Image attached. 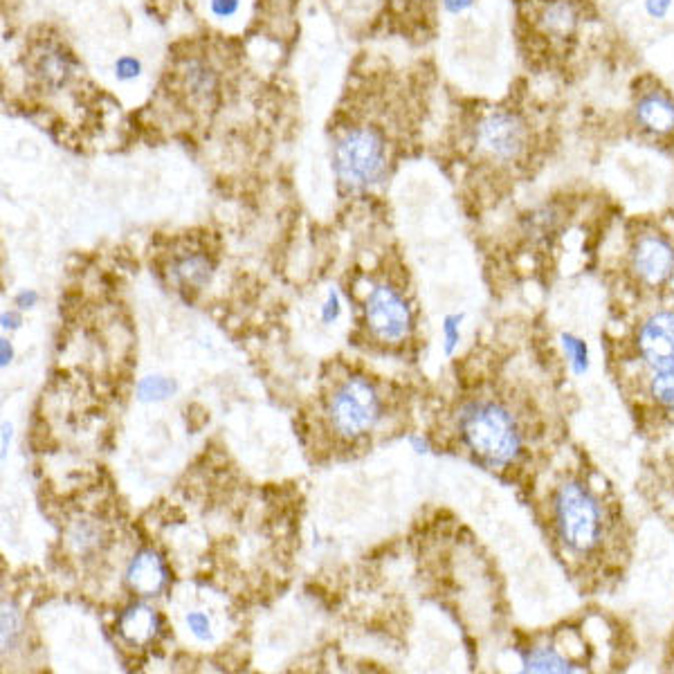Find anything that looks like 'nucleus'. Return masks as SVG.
Returning a JSON list of instances; mask_svg holds the SVG:
<instances>
[{
  "mask_svg": "<svg viewBox=\"0 0 674 674\" xmlns=\"http://www.w3.org/2000/svg\"><path fill=\"white\" fill-rule=\"evenodd\" d=\"M160 632V616L149 605H133L120 616V634L131 645L144 648L156 641Z\"/></svg>",
  "mask_w": 674,
  "mask_h": 674,
  "instance_id": "13",
  "label": "nucleus"
},
{
  "mask_svg": "<svg viewBox=\"0 0 674 674\" xmlns=\"http://www.w3.org/2000/svg\"><path fill=\"white\" fill-rule=\"evenodd\" d=\"M178 75L182 90L189 95L191 102H196L198 106H212L216 102L221 77H218L216 68L207 59L187 57L180 63Z\"/></svg>",
  "mask_w": 674,
  "mask_h": 674,
  "instance_id": "10",
  "label": "nucleus"
},
{
  "mask_svg": "<svg viewBox=\"0 0 674 674\" xmlns=\"http://www.w3.org/2000/svg\"><path fill=\"white\" fill-rule=\"evenodd\" d=\"M367 322L369 329L380 340L398 342L412 331V308L407 306L405 297L389 286H378L371 290L367 299Z\"/></svg>",
  "mask_w": 674,
  "mask_h": 674,
  "instance_id": "8",
  "label": "nucleus"
},
{
  "mask_svg": "<svg viewBox=\"0 0 674 674\" xmlns=\"http://www.w3.org/2000/svg\"><path fill=\"white\" fill-rule=\"evenodd\" d=\"M477 147L495 162H517L528 149V126L517 113H488L477 126Z\"/></svg>",
  "mask_w": 674,
  "mask_h": 674,
  "instance_id": "7",
  "label": "nucleus"
},
{
  "mask_svg": "<svg viewBox=\"0 0 674 674\" xmlns=\"http://www.w3.org/2000/svg\"><path fill=\"white\" fill-rule=\"evenodd\" d=\"M645 12L657 21H663L672 12V0H645Z\"/></svg>",
  "mask_w": 674,
  "mask_h": 674,
  "instance_id": "21",
  "label": "nucleus"
},
{
  "mask_svg": "<svg viewBox=\"0 0 674 674\" xmlns=\"http://www.w3.org/2000/svg\"><path fill=\"white\" fill-rule=\"evenodd\" d=\"M7 353H12V349H7V342H3V364H7Z\"/></svg>",
  "mask_w": 674,
  "mask_h": 674,
  "instance_id": "26",
  "label": "nucleus"
},
{
  "mask_svg": "<svg viewBox=\"0 0 674 674\" xmlns=\"http://www.w3.org/2000/svg\"><path fill=\"white\" fill-rule=\"evenodd\" d=\"M335 317H337V295L333 293L331 297H329V304H326V313H324V320H335Z\"/></svg>",
  "mask_w": 674,
  "mask_h": 674,
  "instance_id": "23",
  "label": "nucleus"
},
{
  "mask_svg": "<svg viewBox=\"0 0 674 674\" xmlns=\"http://www.w3.org/2000/svg\"><path fill=\"white\" fill-rule=\"evenodd\" d=\"M333 169L340 185L364 191L387 171V140L376 126L360 124L342 131L333 144Z\"/></svg>",
  "mask_w": 674,
  "mask_h": 674,
  "instance_id": "5",
  "label": "nucleus"
},
{
  "mask_svg": "<svg viewBox=\"0 0 674 674\" xmlns=\"http://www.w3.org/2000/svg\"><path fill=\"white\" fill-rule=\"evenodd\" d=\"M176 275L189 286H200L209 277V263L200 254H189L176 263Z\"/></svg>",
  "mask_w": 674,
  "mask_h": 674,
  "instance_id": "15",
  "label": "nucleus"
},
{
  "mask_svg": "<svg viewBox=\"0 0 674 674\" xmlns=\"http://www.w3.org/2000/svg\"><path fill=\"white\" fill-rule=\"evenodd\" d=\"M9 432H12V427H9V425L5 423V425H3V459L7 457V443H9V436H12Z\"/></svg>",
  "mask_w": 674,
  "mask_h": 674,
  "instance_id": "24",
  "label": "nucleus"
},
{
  "mask_svg": "<svg viewBox=\"0 0 674 674\" xmlns=\"http://www.w3.org/2000/svg\"><path fill=\"white\" fill-rule=\"evenodd\" d=\"M115 77L120 81H133L142 75V61L138 57H131V54H122L120 59L115 61Z\"/></svg>",
  "mask_w": 674,
  "mask_h": 674,
  "instance_id": "18",
  "label": "nucleus"
},
{
  "mask_svg": "<svg viewBox=\"0 0 674 674\" xmlns=\"http://www.w3.org/2000/svg\"><path fill=\"white\" fill-rule=\"evenodd\" d=\"M609 376L643 432L674 427V297L632 304L605 340Z\"/></svg>",
  "mask_w": 674,
  "mask_h": 674,
  "instance_id": "2",
  "label": "nucleus"
},
{
  "mask_svg": "<svg viewBox=\"0 0 674 674\" xmlns=\"http://www.w3.org/2000/svg\"><path fill=\"white\" fill-rule=\"evenodd\" d=\"M623 286L621 293L632 304L674 297V241L670 236L654 230L634 236L625 259Z\"/></svg>",
  "mask_w": 674,
  "mask_h": 674,
  "instance_id": "4",
  "label": "nucleus"
},
{
  "mask_svg": "<svg viewBox=\"0 0 674 674\" xmlns=\"http://www.w3.org/2000/svg\"><path fill=\"white\" fill-rule=\"evenodd\" d=\"M173 389H176V387H173V382L167 380V378H160V376L142 380L140 387H138L142 400H162V398L171 396Z\"/></svg>",
  "mask_w": 674,
  "mask_h": 674,
  "instance_id": "16",
  "label": "nucleus"
},
{
  "mask_svg": "<svg viewBox=\"0 0 674 674\" xmlns=\"http://www.w3.org/2000/svg\"><path fill=\"white\" fill-rule=\"evenodd\" d=\"M326 414H329L333 430L340 436H346V439L367 434L376 427L382 416L378 389L367 378H346L333 391Z\"/></svg>",
  "mask_w": 674,
  "mask_h": 674,
  "instance_id": "6",
  "label": "nucleus"
},
{
  "mask_svg": "<svg viewBox=\"0 0 674 674\" xmlns=\"http://www.w3.org/2000/svg\"><path fill=\"white\" fill-rule=\"evenodd\" d=\"M551 466L537 502L549 549L580 591L612 589L632 555V528L621 497L582 457Z\"/></svg>",
  "mask_w": 674,
  "mask_h": 674,
  "instance_id": "1",
  "label": "nucleus"
},
{
  "mask_svg": "<svg viewBox=\"0 0 674 674\" xmlns=\"http://www.w3.org/2000/svg\"><path fill=\"white\" fill-rule=\"evenodd\" d=\"M187 625H189V630L198 636V639H207L209 636V618L205 614H200V612L189 614Z\"/></svg>",
  "mask_w": 674,
  "mask_h": 674,
  "instance_id": "20",
  "label": "nucleus"
},
{
  "mask_svg": "<svg viewBox=\"0 0 674 674\" xmlns=\"http://www.w3.org/2000/svg\"><path fill=\"white\" fill-rule=\"evenodd\" d=\"M540 21L544 32H549L553 36H567L576 30L578 12L576 7L567 3V0H553V3L544 7Z\"/></svg>",
  "mask_w": 674,
  "mask_h": 674,
  "instance_id": "14",
  "label": "nucleus"
},
{
  "mask_svg": "<svg viewBox=\"0 0 674 674\" xmlns=\"http://www.w3.org/2000/svg\"><path fill=\"white\" fill-rule=\"evenodd\" d=\"M126 580L140 596H158L167 585V567L153 551H142L129 564Z\"/></svg>",
  "mask_w": 674,
  "mask_h": 674,
  "instance_id": "11",
  "label": "nucleus"
},
{
  "mask_svg": "<svg viewBox=\"0 0 674 674\" xmlns=\"http://www.w3.org/2000/svg\"><path fill=\"white\" fill-rule=\"evenodd\" d=\"M34 299H36V295L34 293H30V295H21V297H18V302H21V304H32L34 302Z\"/></svg>",
  "mask_w": 674,
  "mask_h": 674,
  "instance_id": "25",
  "label": "nucleus"
},
{
  "mask_svg": "<svg viewBox=\"0 0 674 674\" xmlns=\"http://www.w3.org/2000/svg\"><path fill=\"white\" fill-rule=\"evenodd\" d=\"M459 439L488 468H517L542 450L560 448V416L531 412L502 398H477L459 409Z\"/></svg>",
  "mask_w": 674,
  "mask_h": 674,
  "instance_id": "3",
  "label": "nucleus"
},
{
  "mask_svg": "<svg viewBox=\"0 0 674 674\" xmlns=\"http://www.w3.org/2000/svg\"><path fill=\"white\" fill-rule=\"evenodd\" d=\"M18 634H21V623H18V614L12 607H3V650L9 652L16 645Z\"/></svg>",
  "mask_w": 674,
  "mask_h": 674,
  "instance_id": "17",
  "label": "nucleus"
},
{
  "mask_svg": "<svg viewBox=\"0 0 674 674\" xmlns=\"http://www.w3.org/2000/svg\"><path fill=\"white\" fill-rule=\"evenodd\" d=\"M475 5V0H443V7L448 14H463Z\"/></svg>",
  "mask_w": 674,
  "mask_h": 674,
  "instance_id": "22",
  "label": "nucleus"
},
{
  "mask_svg": "<svg viewBox=\"0 0 674 674\" xmlns=\"http://www.w3.org/2000/svg\"><path fill=\"white\" fill-rule=\"evenodd\" d=\"M636 120L645 131L668 135L674 131V102L661 90H650L636 102Z\"/></svg>",
  "mask_w": 674,
  "mask_h": 674,
  "instance_id": "12",
  "label": "nucleus"
},
{
  "mask_svg": "<svg viewBox=\"0 0 674 674\" xmlns=\"http://www.w3.org/2000/svg\"><path fill=\"white\" fill-rule=\"evenodd\" d=\"M27 66L32 70V77L39 81L43 88L57 90L66 88L72 77L77 75V61L68 48H63L57 41H39L30 50Z\"/></svg>",
  "mask_w": 674,
  "mask_h": 674,
  "instance_id": "9",
  "label": "nucleus"
},
{
  "mask_svg": "<svg viewBox=\"0 0 674 674\" xmlns=\"http://www.w3.org/2000/svg\"><path fill=\"white\" fill-rule=\"evenodd\" d=\"M241 9V0H209V12H212L216 18H232L239 14Z\"/></svg>",
  "mask_w": 674,
  "mask_h": 674,
  "instance_id": "19",
  "label": "nucleus"
}]
</instances>
